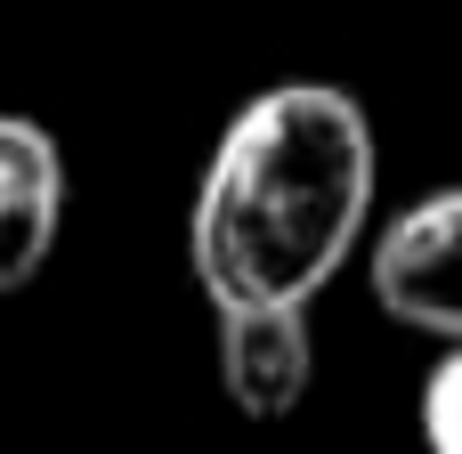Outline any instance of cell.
Instances as JSON below:
<instances>
[{"label": "cell", "instance_id": "cell-1", "mask_svg": "<svg viewBox=\"0 0 462 454\" xmlns=\"http://www.w3.org/2000/svg\"><path fill=\"white\" fill-rule=\"evenodd\" d=\"M374 219V122L333 81H276L219 130L187 268L211 309H309Z\"/></svg>", "mask_w": 462, "mask_h": 454}, {"label": "cell", "instance_id": "cell-2", "mask_svg": "<svg viewBox=\"0 0 462 454\" xmlns=\"http://www.w3.org/2000/svg\"><path fill=\"white\" fill-rule=\"evenodd\" d=\"M365 268H374V301L398 325L462 349V187L414 195L374 236V260Z\"/></svg>", "mask_w": 462, "mask_h": 454}, {"label": "cell", "instance_id": "cell-3", "mask_svg": "<svg viewBox=\"0 0 462 454\" xmlns=\"http://www.w3.org/2000/svg\"><path fill=\"white\" fill-rule=\"evenodd\" d=\"M211 325H219V390H227V406L252 414V422L300 414V398L317 382L309 309H211Z\"/></svg>", "mask_w": 462, "mask_h": 454}, {"label": "cell", "instance_id": "cell-4", "mask_svg": "<svg viewBox=\"0 0 462 454\" xmlns=\"http://www.w3.org/2000/svg\"><path fill=\"white\" fill-rule=\"evenodd\" d=\"M65 227V146L32 114H0V292H24Z\"/></svg>", "mask_w": 462, "mask_h": 454}, {"label": "cell", "instance_id": "cell-5", "mask_svg": "<svg viewBox=\"0 0 462 454\" xmlns=\"http://www.w3.org/2000/svg\"><path fill=\"white\" fill-rule=\"evenodd\" d=\"M422 447L430 454H462V349H447L422 382Z\"/></svg>", "mask_w": 462, "mask_h": 454}]
</instances>
